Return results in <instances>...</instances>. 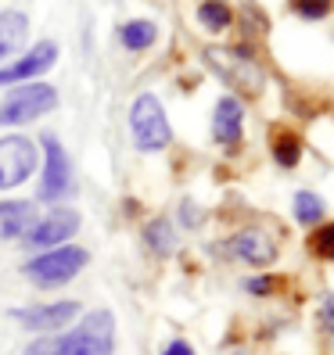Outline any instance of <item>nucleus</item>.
<instances>
[{
    "instance_id": "1",
    "label": "nucleus",
    "mask_w": 334,
    "mask_h": 355,
    "mask_svg": "<svg viewBox=\"0 0 334 355\" xmlns=\"http://www.w3.org/2000/svg\"><path fill=\"white\" fill-rule=\"evenodd\" d=\"M87 262H90L87 248L61 244V248H47V252H40L36 259H29V262L22 266V273H26L36 287H58V284H69L72 277H79Z\"/></svg>"
},
{
    "instance_id": "26",
    "label": "nucleus",
    "mask_w": 334,
    "mask_h": 355,
    "mask_svg": "<svg viewBox=\"0 0 334 355\" xmlns=\"http://www.w3.org/2000/svg\"><path fill=\"white\" fill-rule=\"evenodd\" d=\"M162 355H194V348L187 345V341H180V338H176V341H169V345L162 348Z\"/></svg>"
},
{
    "instance_id": "20",
    "label": "nucleus",
    "mask_w": 334,
    "mask_h": 355,
    "mask_svg": "<svg viewBox=\"0 0 334 355\" xmlns=\"http://www.w3.org/2000/svg\"><path fill=\"white\" fill-rule=\"evenodd\" d=\"M334 8V0H291V11L306 22H317V18H327Z\"/></svg>"
},
{
    "instance_id": "14",
    "label": "nucleus",
    "mask_w": 334,
    "mask_h": 355,
    "mask_svg": "<svg viewBox=\"0 0 334 355\" xmlns=\"http://www.w3.org/2000/svg\"><path fill=\"white\" fill-rule=\"evenodd\" d=\"M26 36H29V18L22 11H0V58L22 51Z\"/></svg>"
},
{
    "instance_id": "16",
    "label": "nucleus",
    "mask_w": 334,
    "mask_h": 355,
    "mask_svg": "<svg viewBox=\"0 0 334 355\" xmlns=\"http://www.w3.org/2000/svg\"><path fill=\"white\" fill-rule=\"evenodd\" d=\"M144 241H148V248L155 255H173V248H176L173 223L169 219H151L148 226H144Z\"/></svg>"
},
{
    "instance_id": "4",
    "label": "nucleus",
    "mask_w": 334,
    "mask_h": 355,
    "mask_svg": "<svg viewBox=\"0 0 334 355\" xmlns=\"http://www.w3.org/2000/svg\"><path fill=\"white\" fill-rule=\"evenodd\" d=\"M130 130L140 151H162L169 148L173 130H169V119L162 112V101L155 94H140L130 108Z\"/></svg>"
},
{
    "instance_id": "8",
    "label": "nucleus",
    "mask_w": 334,
    "mask_h": 355,
    "mask_svg": "<svg viewBox=\"0 0 334 355\" xmlns=\"http://www.w3.org/2000/svg\"><path fill=\"white\" fill-rule=\"evenodd\" d=\"M79 230V212L76 208H65V205H54L47 216H36V223L29 226V234L22 237L29 248H61L72 234Z\"/></svg>"
},
{
    "instance_id": "22",
    "label": "nucleus",
    "mask_w": 334,
    "mask_h": 355,
    "mask_svg": "<svg viewBox=\"0 0 334 355\" xmlns=\"http://www.w3.org/2000/svg\"><path fill=\"white\" fill-rule=\"evenodd\" d=\"M277 284H281L277 277H252V280H244V291L248 295H274Z\"/></svg>"
},
{
    "instance_id": "12",
    "label": "nucleus",
    "mask_w": 334,
    "mask_h": 355,
    "mask_svg": "<svg viewBox=\"0 0 334 355\" xmlns=\"http://www.w3.org/2000/svg\"><path fill=\"white\" fill-rule=\"evenodd\" d=\"M244 133V108L234 94L219 97L216 112H212V137L216 144H237Z\"/></svg>"
},
{
    "instance_id": "18",
    "label": "nucleus",
    "mask_w": 334,
    "mask_h": 355,
    "mask_svg": "<svg viewBox=\"0 0 334 355\" xmlns=\"http://www.w3.org/2000/svg\"><path fill=\"white\" fill-rule=\"evenodd\" d=\"M295 219L306 223V226H317L324 219V201L317 194H309V191H299L295 194Z\"/></svg>"
},
{
    "instance_id": "21",
    "label": "nucleus",
    "mask_w": 334,
    "mask_h": 355,
    "mask_svg": "<svg viewBox=\"0 0 334 355\" xmlns=\"http://www.w3.org/2000/svg\"><path fill=\"white\" fill-rule=\"evenodd\" d=\"M312 252L320 259H334V223L320 226L317 234H312Z\"/></svg>"
},
{
    "instance_id": "6",
    "label": "nucleus",
    "mask_w": 334,
    "mask_h": 355,
    "mask_svg": "<svg viewBox=\"0 0 334 355\" xmlns=\"http://www.w3.org/2000/svg\"><path fill=\"white\" fill-rule=\"evenodd\" d=\"M44 144V180H40V201H51L58 205L61 198L72 194V165H69V155L61 148V140L54 133H44L40 137Z\"/></svg>"
},
{
    "instance_id": "25",
    "label": "nucleus",
    "mask_w": 334,
    "mask_h": 355,
    "mask_svg": "<svg viewBox=\"0 0 334 355\" xmlns=\"http://www.w3.org/2000/svg\"><path fill=\"white\" fill-rule=\"evenodd\" d=\"M317 320H320V327L331 334L334 330V295H324L320 298V309H317Z\"/></svg>"
},
{
    "instance_id": "24",
    "label": "nucleus",
    "mask_w": 334,
    "mask_h": 355,
    "mask_svg": "<svg viewBox=\"0 0 334 355\" xmlns=\"http://www.w3.org/2000/svg\"><path fill=\"white\" fill-rule=\"evenodd\" d=\"M180 223L187 226V230H194V226H201V208L187 198V201H180Z\"/></svg>"
},
{
    "instance_id": "17",
    "label": "nucleus",
    "mask_w": 334,
    "mask_h": 355,
    "mask_svg": "<svg viewBox=\"0 0 334 355\" xmlns=\"http://www.w3.org/2000/svg\"><path fill=\"white\" fill-rule=\"evenodd\" d=\"M198 22L205 29H212V33H223V29H231L234 15H231V8H226V4H219V0H205V4L198 8Z\"/></svg>"
},
{
    "instance_id": "3",
    "label": "nucleus",
    "mask_w": 334,
    "mask_h": 355,
    "mask_svg": "<svg viewBox=\"0 0 334 355\" xmlns=\"http://www.w3.org/2000/svg\"><path fill=\"white\" fill-rule=\"evenodd\" d=\"M58 104V90L51 83H22L15 87L4 104H0V126H22V122H33L40 115L54 112Z\"/></svg>"
},
{
    "instance_id": "2",
    "label": "nucleus",
    "mask_w": 334,
    "mask_h": 355,
    "mask_svg": "<svg viewBox=\"0 0 334 355\" xmlns=\"http://www.w3.org/2000/svg\"><path fill=\"white\" fill-rule=\"evenodd\" d=\"M115 352V316L108 309L87 312V320H79L76 330L61 338L58 355H112Z\"/></svg>"
},
{
    "instance_id": "9",
    "label": "nucleus",
    "mask_w": 334,
    "mask_h": 355,
    "mask_svg": "<svg viewBox=\"0 0 334 355\" xmlns=\"http://www.w3.org/2000/svg\"><path fill=\"white\" fill-rule=\"evenodd\" d=\"M11 316L40 334H54L61 327H69L79 316V302L65 298V302H47V305H29V309H11Z\"/></svg>"
},
{
    "instance_id": "11",
    "label": "nucleus",
    "mask_w": 334,
    "mask_h": 355,
    "mask_svg": "<svg viewBox=\"0 0 334 355\" xmlns=\"http://www.w3.org/2000/svg\"><path fill=\"white\" fill-rule=\"evenodd\" d=\"M231 252L241 262H248V266H269V262L277 259V244L269 241V234H262V230H256V226H248V230H241V234L231 237Z\"/></svg>"
},
{
    "instance_id": "7",
    "label": "nucleus",
    "mask_w": 334,
    "mask_h": 355,
    "mask_svg": "<svg viewBox=\"0 0 334 355\" xmlns=\"http://www.w3.org/2000/svg\"><path fill=\"white\" fill-rule=\"evenodd\" d=\"M36 173V144L22 133L0 137V191L26 183Z\"/></svg>"
},
{
    "instance_id": "10",
    "label": "nucleus",
    "mask_w": 334,
    "mask_h": 355,
    "mask_svg": "<svg viewBox=\"0 0 334 355\" xmlns=\"http://www.w3.org/2000/svg\"><path fill=\"white\" fill-rule=\"evenodd\" d=\"M54 61H58V44L54 40H40V44L29 47V54H22L18 61L0 69V87L4 83H29L33 76H44Z\"/></svg>"
},
{
    "instance_id": "5",
    "label": "nucleus",
    "mask_w": 334,
    "mask_h": 355,
    "mask_svg": "<svg viewBox=\"0 0 334 355\" xmlns=\"http://www.w3.org/2000/svg\"><path fill=\"white\" fill-rule=\"evenodd\" d=\"M205 61H208V65H212L226 83H234L237 90H244V94H259V90H262V69H259V61L248 54V51H241V47H234V51L208 47V51H205Z\"/></svg>"
},
{
    "instance_id": "15",
    "label": "nucleus",
    "mask_w": 334,
    "mask_h": 355,
    "mask_svg": "<svg viewBox=\"0 0 334 355\" xmlns=\"http://www.w3.org/2000/svg\"><path fill=\"white\" fill-rule=\"evenodd\" d=\"M119 40L126 51H148L155 40H158V26L148 22V18H133V22L119 26Z\"/></svg>"
},
{
    "instance_id": "19",
    "label": "nucleus",
    "mask_w": 334,
    "mask_h": 355,
    "mask_svg": "<svg viewBox=\"0 0 334 355\" xmlns=\"http://www.w3.org/2000/svg\"><path fill=\"white\" fill-rule=\"evenodd\" d=\"M274 158H277L281 169H291V165L302 158V144H299V137H277V140H274Z\"/></svg>"
},
{
    "instance_id": "23",
    "label": "nucleus",
    "mask_w": 334,
    "mask_h": 355,
    "mask_svg": "<svg viewBox=\"0 0 334 355\" xmlns=\"http://www.w3.org/2000/svg\"><path fill=\"white\" fill-rule=\"evenodd\" d=\"M58 348H61V338H51V334H47V338L33 341L22 355H58Z\"/></svg>"
},
{
    "instance_id": "13",
    "label": "nucleus",
    "mask_w": 334,
    "mask_h": 355,
    "mask_svg": "<svg viewBox=\"0 0 334 355\" xmlns=\"http://www.w3.org/2000/svg\"><path fill=\"white\" fill-rule=\"evenodd\" d=\"M36 223L33 201H0V241H18Z\"/></svg>"
}]
</instances>
